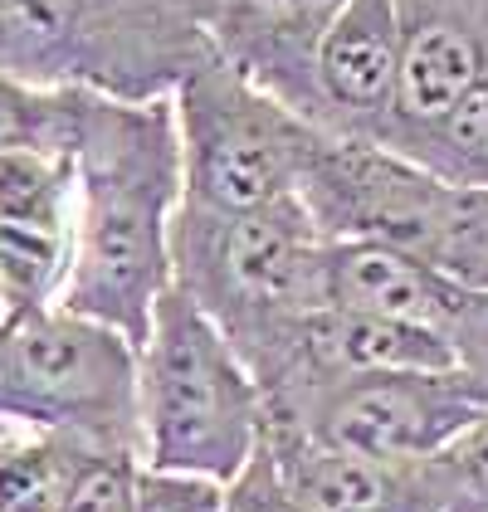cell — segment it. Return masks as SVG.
I'll return each mask as SVG.
<instances>
[{
	"label": "cell",
	"mask_w": 488,
	"mask_h": 512,
	"mask_svg": "<svg viewBox=\"0 0 488 512\" xmlns=\"http://www.w3.org/2000/svg\"><path fill=\"white\" fill-rule=\"evenodd\" d=\"M113 449L83 434L0 420V512H64L83 469Z\"/></svg>",
	"instance_id": "7c38bea8"
},
{
	"label": "cell",
	"mask_w": 488,
	"mask_h": 512,
	"mask_svg": "<svg viewBox=\"0 0 488 512\" xmlns=\"http://www.w3.org/2000/svg\"><path fill=\"white\" fill-rule=\"evenodd\" d=\"M210 59L181 0H0V74L40 88L157 103Z\"/></svg>",
	"instance_id": "3957f363"
},
{
	"label": "cell",
	"mask_w": 488,
	"mask_h": 512,
	"mask_svg": "<svg viewBox=\"0 0 488 512\" xmlns=\"http://www.w3.org/2000/svg\"><path fill=\"white\" fill-rule=\"evenodd\" d=\"M469 298H474L469 288H459L454 278L420 264L415 254L391 249V244H371V239H332L327 244V303H337V308L425 327L449 342Z\"/></svg>",
	"instance_id": "8fae6325"
},
{
	"label": "cell",
	"mask_w": 488,
	"mask_h": 512,
	"mask_svg": "<svg viewBox=\"0 0 488 512\" xmlns=\"http://www.w3.org/2000/svg\"><path fill=\"white\" fill-rule=\"evenodd\" d=\"M323 132L386 147L401 118V15L396 0H347L318 49Z\"/></svg>",
	"instance_id": "9c48e42d"
},
{
	"label": "cell",
	"mask_w": 488,
	"mask_h": 512,
	"mask_svg": "<svg viewBox=\"0 0 488 512\" xmlns=\"http://www.w3.org/2000/svg\"><path fill=\"white\" fill-rule=\"evenodd\" d=\"M488 415V400L459 366L449 371H371L303 400L293 415L264 420V430H293L323 449L386 464H425Z\"/></svg>",
	"instance_id": "52a82bcc"
},
{
	"label": "cell",
	"mask_w": 488,
	"mask_h": 512,
	"mask_svg": "<svg viewBox=\"0 0 488 512\" xmlns=\"http://www.w3.org/2000/svg\"><path fill=\"white\" fill-rule=\"evenodd\" d=\"M342 10L347 0H220L205 30L220 64L323 127L318 49Z\"/></svg>",
	"instance_id": "ba28073f"
},
{
	"label": "cell",
	"mask_w": 488,
	"mask_h": 512,
	"mask_svg": "<svg viewBox=\"0 0 488 512\" xmlns=\"http://www.w3.org/2000/svg\"><path fill=\"white\" fill-rule=\"evenodd\" d=\"M181 132L186 196L205 210H264L293 200L323 127L298 118L279 98L210 59L171 93Z\"/></svg>",
	"instance_id": "8992f818"
},
{
	"label": "cell",
	"mask_w": 488,
	"mask_h": 512,
	"mask_svg": "<svg viewBox=\"0 0 488 512\" xmlns=\"http://www.w3.org/2000/svg\"><path fill=\"white\" fill-rule=\"evenodd\" d=\"M83 88H40L0 74V157L40 152L74 161L83 127Z\"/></svg>",
	"instance_id": "5bb4252c"
},
{
	"label": "cell",
	"mask_w": 488,
	"mask_h": 512,
	"mask_svg": "<svg viewBox=\"0 0 488 512\" xmlns=\"http://www.w3.org/2000/svg\"><path fill=\"white\" fill-rule=\"evenodd\" d=\"M327 244L298 196L240 215L181 200L171 225V288L254 366L298 317L327 303Z\"/></svg>",
	"instance_id": "7a4b0ae2"
},
{
	"label": "cell",
	"mask_w": 488,
	"mask_h": 512,
	"mask_svg": "<svg viewBox=\"0 0 488 512\" xmlns=\"http://www.w3.org/2000/svg\"><path fill=\"white\" fill-rule=\"evenodd\" d=\"M449 512H488V415L445 454Z\"/></svg>",
	"instance_id": "e0dca14e"
},
{
	"label": "cell",
	"mask_w": 488,
	"mask_h": 512,
	"mask_svg": "<svg viewBox=\"0 0 488 512\" xmlns=\"http://www.w3.org/2000/svg\"><path fill=\"white\" fill-rule=\"evenodd\" d=\"M220 512H293L284 473L274 464L269 444H259V454L240 469V478L225 483V508Z\"/></svg>",
	"instance_id": "ac0fdd59"
},
{
	"label": "cell",
	"mask_w": 488,
	"mask_h": 512,
	"mask_svg": "<svg viewBox=\"0 0 488 512\" xmlns=\"http://www.w3.org/2000/svg\"><path fill=\"white\" fill-rule=\"evenodd\" d=\"M142 464L230 483L264 444V391L235 342L166 288L137 352Z\"/></svg>",
	"instance_id": "277c9868"
},
{
	"label": "cell",
	"mask_w": 488,
	"mask_h": 512,
	"mask_svg": "<svg viewBox=\"0 0 488 512\" xmlns=\"http://www.w3.org/2000/svg\"><path fill=\"white\" fill-rule=\"evenodd\" d=\"M186 196L176 103L88 93L74 147V264L59 308L122 332L137 352L171 288V225Z\"/></svg>",
	"instance_id": "6da1fadb"
},
{
	"label": "cell",
	"mask_w": 488,
	"mask_h": 512,
	"mask_svg": "<svg viewBox=\"0 0 488 512\" xmlns=\"http://www.w3.org/2000/svg\"><path fill=\"white\" fill-rule=\"evenodd\" d=\"M132 454H98L88 469H83L79 488L69 493L64 512H132V478H137Z\"/></svg>",
	"instance_id": "2e32d148"
},
{
	"label": "cell",
	"mask_w": 488,
	"mask_h": 512,
	"mask_svg": "<svg viewBox=\"0 0 488 512\" xmlns=\"http://www.w3.org/2000/svg\"><path fill=\"white\" fill-rule=\"evenodd\" d=\"M181 5H186V10H191L201 25H210V15L220 10V0H181ZM205 35H210V30H205Z\"/></svg>",
	"instance_id": "ffe728a7"
},
{
	"label": "cell",
	"mask_w": 488,
	"mask_h": 512,
	"mask_svg": "<svg viewBox=\"0 0 488 512\" xmlns=\"http://www.w3.org/2000/svg\"><path fill=\"white\" fill-rule=\"evenodd\" d=\"M449 347L459 356V371L469 376V386L488 400V293H474V298H469V308L459 317Z\"/></svg>",
	"instance_id": "d6986e66"
},
{
	"label": "cell",
	"mask_w": 488,
	"mask_h": 512,
	"mask_svg": "<svg viewBox=\"0 0 488 512\" xmlns=\"http://www.w3.org/2000/svg\"><path fill=\"white\" fill-rule=\"evenodd\" d=\"M264 444L284 473L293 512H449L445 459H357L293 430H264Z\"/></svg>",
	"instance_id": "30bf717a"
},
{
	"label": "cell",
	"mask_w": 488,
	"mask_h": 512,
	"mask_svg": "<svg viewBox=\"0 0 488 512\" xmlns=\"http://www.w3.org/2000/svg\"><path fill=\"white\" fill-rule=\"evenodd\" d=\"M225 483L196 478V473H166L137 464L132 478V512H220Z\"/></svg>",
	"instance_id": "9a60e30c"
},
{
	"label": "cell",
	"mask_w": 488,
	"mask_h": 512,
	"mask_svg": "<svg viewBox=\"0 0 488 512\" xmlns=\"http://www.w3.org/2000/svg\"><path fill=\"white\" fill-rule=\"evenodd\" d=\"M0 420L83 434L142 459L137 347L69 308L0 317Z\"/></svg>",
	"instance_id": "5b68a950"
},
{
	"label": "cell",
	"mask_w": 488,
	"mask_h": 512,
	"mask_svg": "<svg viewBox=\"0 0 488 512\" xmlns=\"http://www.w3.org/2000/svg\"><path fill=\"white\" fill-rule=\"evenodd\" d=\"M396 157L459 181V186H488V0H479V83L474 93L449 113L440 127L410 137Z\"/></svg>",
	"instance_id": "4fadbf2b"
}]
</instances>
